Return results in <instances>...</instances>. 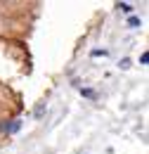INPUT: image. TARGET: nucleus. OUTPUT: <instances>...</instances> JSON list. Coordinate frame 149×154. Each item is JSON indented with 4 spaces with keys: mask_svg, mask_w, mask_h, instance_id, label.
Wrapping results in <instances>:
<instances>
[{
    "mask_svg": "<svg viewBox=\"0 0 149 154\" xmlns=\"http://www.w3.org/2000/svg\"><path fill=\"white\" fill-rule=\"evenodd\" d=\"M140 62H142V64H147V62H149V52H142V57H140Z\"/></svg>",
    "mask_w": 149,
    "mask_h": 154,
    "instance_id": "nucleus-4",
    "label": "nucleus"
},
{
    "mask_svg": "<svg viewBox=\"0 0 149 154\" xmlns=\"http://www.w3.org/2000/svg\"><path fill=\"white\" fill-rule=\"evenodd\" d=\"M116 7H118L121 12H126V14H130V12H132V7H130V5H128V2H118Z\"/></svg>",
    "mask_w": 149,
    "mask_h": 154,
    "instance_id": "nucleus-2",
    "label": "nucleus"
},
{
    "mask_svg": "<svg viewBox=\"0 0 149 154\" xmlns=\"http://www.w3.org/2000/svg\"><path fill=\"white\" fill-rule=\"evenodd\" d=\"M128 26H130V29H137V26H142L140 17H130V19H128Z\"/></svg>",
    "mask_w": 149,
    "mask_h": 154,
    "instance_id": "nucleus-1",
    "label": "nucleus"
},
{
    "mask_svg": "<svg viewBox=\"0 0 149 154\" xmlns=\"http://www.w3.org/2000/svg\"><path fill=\"white\" fill-rule=\"evenodd\" d=\"M93 57H107V50H93Z\"/></svg>",
    "mask_w": 149,
    "mask_h": 154,
    "instance_id": "nucleus-3",
    "label": "nucleus"
}]
</instances>
